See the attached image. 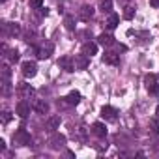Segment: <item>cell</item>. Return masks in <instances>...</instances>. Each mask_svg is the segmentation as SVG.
<instances>
[{
	"instance_id": "3",
	"label": "cell",
	"mask_w": 159,
	"mask_h": 159,
	"mask_svg": "<svg viewBox=\"0 0 159 159\" xmlns=\"http://www.w3.org/2000/svg\"><path fill=\"white\" fill-rule=\"evenodd\" d=\"M2 30H4L6 36H11V38L21 36V26H19L17 23H4V25H2Z\"/></svg>"
},
{
	"instance_id": "22",
	"label": "cell",
	"mask_w": 159,
	"mask_h": 159,
	"mask_svg": "<svg viewBox=\"0 0 159 159\" xmlns=\"http://www.w3.org/2000/svg\"><path fill=\"white\" fill-rule=\"evenodd\" d=\"M64 25H66V28H67L69 32H71V30H75V21H73V17H69V15H67V17L64 19Z\"/></svg>"
},
{
	"instance_id": "15",
	"label": "cell",
	"mask_w": 159,
	"mask_h": 159,
	"mask_svg": "<svg viewBox=\"0 0 159 159\" xmlns=\"http://www.w3.org/2000/svg\"><path fill=\"white\" fill-rule=\"evenodd\" d=\"M75 67L86 69V67H88V56H86V54H79V56L75 58Z\"/></svg>"
},
{
	"instance_id": "21",
	"label": "cell",
	"mask_w": 159,
	"mask_h": 159,
	"mask_svg": "<svg viewBox=\"0 0 159 159\" xmlns=\"http://www.w3.org/2000/svg\"><path fill=\"white\" fill-rule=\"evenodd\" d=\"M99 10L103 13H111V10H112V0H101V2H99Z\"/></svg>"
},
{
	"instance_id": "4",
	"label": "cell",
	"mask_w": 159,
	"mask_h": 159,
	"mask_svg": "<svg viewBox=\"0 0 159 159\" xmlns=\"http://www.w3.org/2000/svg\"><path fill=\"white\" fill-rule=\"evenodd\" d=\"M144 83H146V88H148L150 94L159 96V84H157V81H155V77H153V75H146Z\"/></svg>"
},
{
	"instance_id": "5",
	"label": "cell",
	"mask_w": 159,
	"mask_h": 159,
	"mask_svg": "<svg viewBox=\"0 0 159 159\" xmlns=\"http://www.w3.org/2000/svg\"><path fill=\"white\" fill-rule=\"evenodd\" d=\"M38 73V66H36V62H23V75L26 77V79H32L34 75Z\"/></svg>"
},
{
	"instance_id": "28",
	"label": "cell",
	"mask_w": 159,
	"mask_h": 159,
	"mask_svg": "<svg viewBox=\"0 0 159 159\" xmlns=\"http://www.w3.org/2000/svg\"><path fill=\"white\" fill-rule=\"evenodd\" d=\"M150 4H152L153 8H159V0H150Z\"/></svg>"
},
{
	"instance_id": "11",
	"label": "cell",
	"mask_w": 159,
	"mask_h": 159,
	"mask_svg": "<svg viewBox=\"0 0 159 159\" xmlns=\"http://www.w3.org/2000/svg\"><path fill=\"white\" fill-rule=\"evenodd\" d=\"M79 17H81V21L88 23V21L94 17V8H92V6H83L81 10H79Z\"/></svg>"
},
{
	"instance_id": "16",
	"label": "cell",
	"mask_w": 159,
	"mask_h": 159,
	"mask_svg": "<svg viewBox=\"0 0 159 159\" xmlns=\"http://www.w3.org/2000/svg\"><path fill=\"white\" fill-rule=\"evenodd\" d=\"M96 52H98V45H96V43L88 41V43H84V45H83V54L92 56V54H96Z\"/></svg>"
},
{
	"instance_id": "8",
	"label": "cell",
	"mask_w": 159,
	"mask_h": 159,
	"mask_svg": "<svg viewBox=\"0 0 159 159\" xmlns=\"http://www.w3.org/2000/svg\"><path fill=\"white\" fill-rule=\"evenodd\" d=\"M49 144H51V148H52V150H62V148L66 146V137H64V135H60V133H54Z\"/></svg>"
},
{
	"instance_id": "7",
	"label": "cell",
	"mask_w": 159,
	"mask_h": 159,
	"mask_svg": "<svg viewBox=\"0 0 159 159\" xmlns=\"http://www.w3.org/2000/svg\"><path fill=\"white\" fill-rule=\"evenodd\" d=\"M17 94H19L21 99H30L34 96V88L30 84H19L17 86Z\"/></svg>"
},
{
	"instance_id": "29",
	"label": "cell",
	"mask_w": 159,
	"mask_h": 159,
	"mask_svg": "<svg viewBox=\"0 0 159 159\" xmlns=\"http://www.w3.org/2000/svg\"><path fill=\"white\" fill-rule=\"evenodd\" d=\"M6 150V142L4 140H0V152H4Z\"/></svg>"
},
{
	"instance_id": "24",
	"label": "cell",
	"mask_w": 159,
	"mask_h": 159,
	"mask_svg": "<svg viewBox=\"0 0 159 159\" xmlns=\"http://www.w3.org/2000/svg\"><path fill=\"white\" fill-rule=\"evenodd\" d=\"M10 75H11L10 67H8V66H2V77H4V83H8V81H10Z\"/></svg>"
},
{
	"instance_id": "30",
	"label": "cell",
	"mask_w": 159,
	"mask_h": 159,
	"mask_svg": "<svg viewBox=\"0 0 159 159\" xmlns=\"http://www.w3.org/2000/svg\"><path fill=\"white\" fill-rule=\"evenodd\" d=\"M118 2H120V4H127V2H129V0H118Z\"/></svg>"
},
{
	"instance_id": "9",
	"label": "cell",
	"mask_w": 159,
	"mask_h": 159,
	"mask_svg": "<svg viewBox=\"0 0 159 159\" xmlns=\"http://www.w3.org/2000/svg\"><path fill=\"white\" fill-rule=\"evenodd\" d=\"M58 66H60L64 71H67V73H71V71H75V69H77V67H75V62H73L69 56L60 58V60H58Z\"/></svg>"
},
{
	"instance_id": "27",
	"label": "cell",
	"mask_w": 159,
	"mask_h": 159,
	"mask_svg": "<svg viewBox=\"0 0 159 159\" xmlns=\"http://www.w3.org/2000/svg\"><path fill=\"white\" fill-rule=\"evenodd\" d=\"M10 120H11V112H10V111H4V116H2V122H4V124H8Z\"/></svg>"
},
{
	"instance_id": "12",
	"label": "cell",
	"mask_w": 159,
	"mask_h": 159,
	"mask_svg": "<svg viewBox=\"0 0 159 159\" xmlns=\"http://www.w3.org/2000/svg\"><path fill=\"white\" fill-rule=\"evenodd\" d=\"M15 111H17V114H19L21 118H26V116L30 114V103L23 99V101L17 103V109H15Z\"/></svg>"
},
{
	"instance_id": "10",
	"label": "cell",
	"mask_w": 159,
	"mask_h": 159,
	"mask_svg": "<svg viewBox=\"0 0 159 159\" xmlns=\"http://www.w3.org/2000/svg\"><path fill=\"white\" fill-rule=\"evenodd\" d=\"M32 109H34L38 114H47V112H49V103L43 101V99H36V101L32 103Z\"/></svg>"
},
{
	"instance_id": "17",
	"label": "cell",
	"mask_w": 159,
	"mask_h": 159,
	"mask_svg": "<svg viewBox=\"0 0 159 159\" xmlns=\"http://www.w3.org/2000/svg\"><path fill=\"white\" fill-rule=\"evenodd\" d=\"M98 43H99V45L109 47V45H114V38H112L111 34H101V36L98 38Z\"/></svg>"
},
{
	"instance_id": "25",
	"label": "cell",
	"mask_w": 159,
	"mask_h": 159,
	"mask_svg": "<svg viewBox=\"0 0 159 159\" xmlns=\"http://www.w3.org/2000/svg\"><path fill=\"white\" fill-rule=\"evenodd\" d=\"M30 8L41 10V8H43V0H30Z\"/></svg>"
},
{
	"instance_id": "20",
	"label": "cell",
	"mask_w": 159,
	"mask_h": 159,
	"mask_svg": "<svg viewBox=\"0 0 159 159\" xmlns=\"http://www.w3.org/2000/svg\"><path fill=\"white\" fill-rule=\"evenodd\" d=\"M118 23H120V17H118L116 13H111L109 19H107V26H109L111 30H114V28L118 26Z\"/></svg>"
},
{
	"instance_id": "2",
	"label": "cell",
	"mask_w": 159,
	"mask_h": 159,
	"mask_svg": "<svg viewBox=\"0 0 159 159\" xmlns=\"http://www.w3.org/2000/svg\"><path fill=\"white\" fill-rule=\"evenodd\" d=\"M52 52H54V43H52V41H45V43L38 49V58H41V60L51 58Z\"/></svg>"
},
{
	"instance_id": "13",
	"label": "cell",
	"mask_w": 159,
	"mask_h": 159,
	"mask_svg": "<svg viewBox=\"0 0 159 159\" xmlns=\"http://www.w3.org/2000/svg\"><path fill=\"white\" fill-rule=\"evenodd\" d=\"M92 133H94L96 137H99V139H105V137H107V127H105V124L96 122V124L92 125Z\"/></svg>"
},
{
	"instance_id": "23",
	"label": "cell",
	"mask_w": 159,
	"mask_h": 159,
	"mask_svg": "<svg viewBox=\"0 0 159 159\" xmlns=\"http://www.w3.org/2000/svg\"><path fill=\"white\" fill-rule=\"evenodd\" d=\"M124 17H125L127 21H129V19H133V17H135V8L127 6V8H125V11H124Z\"/></svg>"
},
{
	"instance_id": "26",
	"label": "cell",
	"mask_w": 159,
	"mask_h": 159,
	"mask_svg": "<svg viewBox=\"0 0 159 159\" xmlns=\"http://www.w3.org/2000/svg\"><path fill=\"white\" fill-rule=\"evenodd\" d=\"M10 62H13V64H15V62H19V52H17L15 49H11V51H10Z\"/></svg>"
},
{
	"instance_id": "19",
	"label": "cell",
	"mask_w": 159,
	"mask_h": 159,
	"mask_svg": "<svg viewBox=\"0 0 159 159\" xmlns=\"http://www.w3.org/2000/svg\"><path fill=\"white\" fill-rule=\"evenodd\" d=\"M64 99H66L69 105H77L79 101H81V94L73 90V92H69V94H67V98H64Z\"/></svg>"
},
{
	"instance_id": "6",
	"label": "cell",
	"mask_w": 159,
	"mask_h": 159,
	"mask_svg": "<svg viewBox=\"0 0 159 159\" xmlns=\"http://www.w3.org/2000/svg\"><path fill=\"white\" fill-rule=\"evenodd\" d=\"M101 116H103V120H107V122H116V118H118V111L114 109V107H103L101 109Z\"/></svg>"
},
{
	"instance_id": "1",
	"label": "cell",
	"mask_w": 159,
	"mask_h": 159,
	"mask_svg": "<svg viewBox=\"0 0 159 159\" xmlns=\"http://www.w3.org/2000/svg\"><path fill=\"white\" fill-rule=\"evenodd\" d=\"M30 133L26 131V129H19L15 135H13V144H17V146H28L30 144Z\"/></svg>"
},
{
	"instance_id": "14",
	"label": "cell",
	"mask_w": 159,
	"mask_h": 159,
	"mask_svg": "<svg viewBox=\"0 0 159 159\" xmlns=\"http://www.w3.org/2000/svg\"><path fill=\"white\" fill-rule=\"evenodd\" d=\"M103 62L111 64V66H120V58H118L116 52H105L103 54Z\"/></svg>"
},
{
	"instance_id": "18",
	"label": "cell",
	"mask_w": 159,
	"mask_h": 159,
	"mask_svg": "<svg viewBox=\"0 0 159 159\" xmlns=\"http://www.w3.org/2000/svg\"><path fill=\"white\" fill-rule=\"evenodd\" d=\"M60 116H51L49 120H47V129L49 131H54V129H58L60 127Z\"/></svg>"
}]
</instances>
